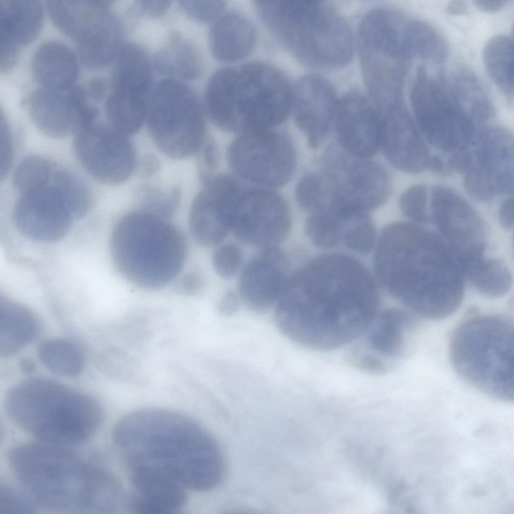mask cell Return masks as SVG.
<instances>
[{"label": "cell", "instance_id": "d6986e66", "mask_svg": "<svg viewBox=\"0 0 514 514\" xmlns=\"http://www.w3.org/2000/svg\"><path fill=\"white\" fill-rule=\"evenodd\" d=\"M242 189L232 179L219 177L209 182L193 201L189 216L191 234L204 247L218 246L230 232V221Z\"/></svg>", "mask_w": 514, "mask_h": 514}, {"label": "cell", "instance_id": "ee69618b", "mask_svg": "<svg viewBox=\"0 0 514 514\" xmlns=\"http://www.w3.org/2000/svg\"><path fill=\"white\" fill-rule=\"evenodd\" d=\"M427 202L426 188L423 185H416L403 193L400 204L402 210L408 217L417 222H424L429 217Z\"/></svg>", "mask_w": 514, "mask_h": 514}, {"label": "cell", "instance_id": "7bdbcfd3", "mask_svg": "<svg viewBox=\"0 0 514 514\" xmlns=\"http://www.w3.org/2000/svg\"><path fill=\"white\" fill-rule=\"evenodd\" d=\"M242 261V250L238 245L233 243L218 245L212 257L215 271L225 279H230L237 274Z\"/></svg>", "mask_w": 514, "mask_h": 514}, {"label": "cell", "instance_id": "52a82bcc", "mask_svg": "<svg viewBox=\"0 0 514 514\" xmlns=\"http://www.w3.org/2000/svg\"><path fill=\"white\" fill-rule=\"evenodd\" d=\"M110 246L113 264L122 277L150 290L173 282L188 253L182 230L168 218L145 210L131 212L117 222Z\"/></svg>", "mask_w": 514, "mask_h": 514}, {"label": "cell", "instance_id": "d6a6232c", "mask_svg": "<svg viewBox=\"0 0 514 514\" xmlns=\"http://www.w3.org/2000/svg\"><path fill=\"white\" fill-rule=\"evenodd\" d=\"M41 324L31 310L6 298L0 303V354L17 353L39 336Z\"/></svg>", "mask_w": 514, "mask_h": 514}, {"label": "cell", "instance_id": "7dc6e473", "mask_svg": "<svg viewBox=\"0 0 514 514\" xmlns=\"http://www.w3.org/2000/svg\"><path fill=\"white\" fill-rule=\"evenodd\" d=\"M316 175L309 174L304 176L299 182L296 197L301 207L313 210L322 205L323 186Z\"/></svg>", "mask_w": 514, "mask_h": 514}, {"label": "cell", "instance_id": "277c9868", "mask_svg": "<svg viewBox=\"0 0 514 514\" xmlns=\"http://www.w3.org/2000/svg\"><path fill=\"white\" fill-rule=\"evenodd\" d=\"M9 464L37 506L72 513H111L123 500L110 472L59 446L23 444L12 449Z\"/></svg>", "mask_w": 514, "mask_h": 514}, {"label": "cell", "instance_id": "8fae6325", "mask_svg": "<svg viewBox=\"0 0 514 514\" xmlns=\"http://www.w3.org/2000/svg\"><path fill=\"white\" fill-rule=\"evenodd\" d=\"M146 121L156 145L171 158H187L201 147L204 109L194 90L180 80L165 78L153 86Z\"/></svg>", "mask_w": 514, "mask_h": 514}, {"label": "cell", "instance_id": "4316f807", "mask_svg": "<svg viewBox=\"0 0 514 514\" xmlns=\"http://www.w3.org/2000/svg\"><path fill=\"white\" fill-rule=\"evenodd\" d=\"M110 2L49 0L46 7L54 25L77 44L94 35L111 12Z\"/></svg>", "mask_w": 514, "mask_h": 514}, {"label": "cell", "instance_id": "cb8c5ba5", "mask_svg": "<svg viewBox=\"0 0 514 514\" xmlns=\"http://www.w3.org/2000/svg\"><path fill=\"white\" fill-rule=\"evenodd\" d=\"M346 179L333 191L329 203L336 211L353 216L374 209L387 198L389 181L387 173L379 165L358 161L348 169Z\"/></svg>", "mask_w": 514, "mask_h": 514}, {"label": "cell", "instance_id": "74e56055", "mask_svg": "<svg viewBox=\"0 0 514 514\" xmlns=\"http://www.w3.org/2000/svg\"><path fill=\"white\" fill-rule=\"evenodd\" d=\"M172 50L160 52L156 60L157 69L160 72L175 74L185 79H193L200 72V58L193 46L186 42L174 40Z\"/></svg>", "mask_w": 514, "mask_h": 514}, {"label": "cell", "instance_id": "d4e9b609", "mask_svg": "<svg viewBox=\"0 0 514 514\" xmlns=\"http://www.w3.org/2000/svg\"><path fill=\"white\" fill-rule=\"evenodd\" d=\"M416 323L413 317L400 309H390L377 315L365 332L369 353L360 356L359 364L382 371L386 368L382 360L401 359L408 349Z\"/></svg>", "mask_w": 514, "mask_h": 514}, {"label": "cell", "instance_id": "603a6c76", "mask_svg": "<svg viewBox=\"0 0 514 514\" xmlns=\"http://www.w3.org/2000/svg\"><path fill=\"white\" fill-rule=\"evenodd\" d=\"M338 101L333 87L321 77L308 75L296 83L292 93L295 117L312 147H318L326 137Z\"/></svg>", "mask_w": 514, "mask_h": 514}, {"label": "cell", "instance_id": "680465c9", "mask_svg": "<svg viewBox=\"0 0 514 514\" xmlns=\"http://www.w3.org/2000/svg\"><path fill=\"white\" fill-rule=\"evenodd\" d=\"M20 367L23 371L29 372L33 371L34 368V363L33 361L28 358H24L21 361Z\"/></svg>", "mask_w": 514, "mask_h": 514}, {"label": "cell", "instance_id": "d590c367", "mask_svg": "<svg viewBox=\"0 0 514 514\" xmlns=\"http://www.w3.org/2000/svg\"><path fill=\"white\" fill-rule=\"evenodd\" d=\"M405 42L411 58L417 57L441 63L448 55V48L445 40L431 25L421 20L407 21Z\"/></svg>", "mask_w": 514, "mask_h": 514}, {"label": "cell", "instance_id": "44dd1931", "mask_svg": "<svg viewBox=\"0 0 514 514\" xmlns=\"http://www.w3.org/2000/svg\"><path fill=\"white\" fill-rule=\"evenodd\" d=\"M334 121L339 142L348 153L366 158L377 151L380 146L379 116L360 93L349 92L338 100Z\"/></svg>", "mask_w": 514, "mask_h": 514}, {"label": "cell", "instance_id": "7402d4cb", "mask_svg": "<svg viewBox=\"0 0 514 514\" xmlns=\"http://www.w3.org/2000/svg\"><path fill=\"white\" fill-rule=\"evenodd\" d=\"M378 113L380 146L389 162L408 173L423 171L429 155L405 104Z\"/></svg>", "mask_w": 514, "mask_h": 514}, {"label": "cell", "instance_id": "6f0895ef", "mask_svg": "<svg viewBox=\"0 0 514 514\" xmlns=\"http://www.w3.org/2000/svg\"><path fill=\"white\" fill-rule=\"evenodd\" d=\"M427 166L431 171L438 174H442L446 172L444 163L438 156H429Z\"/></svg>", "mask_w": 514, "mask_h": 514}, {"label": "cell", "instance_id": "8d00e7d4", "mask_svg": "<svg viewBox=\"0 0 514 514\" xmlns=\"http://www.w3.org/2000/svg\"><path fill=\"white\" fill-rule=\"evenodd\" d=\"M39 359L53 373L65 377L79 375L84 367L82 354L71 341L63 338L46 340L38 349Z\"/></svg>", "mask_w": 514, "mask_h": 514}, {"label": "cell", "instance_id": "ab89813d", "mask_svg": "<svg viewBox=\"0 0 514 514\" xmlns=\"http://www.w3.org/2000/svg\"><path fill=\"white\" fill-rule=\"evenodd\" d=\"M343 225L325 207H321L312 210L305 222V231L316 246L330 248L340 240Z\"/></svg>", "mask_w": 514, "mask_h": 514}, {"label": "cell", "instance_id": "4dcf8cb0", "mask_svg": "<svg viewBox=\"0 0 514 514\" xmlns=\"http://www.w3.org/2000/svg\"><path fill=\"white\" fill-rule=\"evenodd\" d=\"M112 92L149 97L152 86L150 63L144 50L128 43L122 45L114 61Z\"/></svg>", "mask_w": 514, "mask_h": 514}, {"label": "cell", "instance_id": "8992f818", "mask_svg": "<svg viewBox=\"0 0 514 514\" xmlns=\"http://www.w3.org/2000/svg\"><path fill=\"white\" fill-rule=\"evenodd\" d=\"M4 407L20 429L40 442L61 447L87 441L103 420L102 409L93 398L44 378H29L13 386Z\"/></svg>", "mask_w": 514, "mask_h": 514}, {"label": "cell", "instance_id": "c3c4849f", "mask_svg": "<svg viewBox=\"0 0 514 514\" xmlns=\"http://www.w3.org/2000/svg\"><path fill=\"white\" fill-rule=\"evenodd\" d=\"M184 13L192 19L206 23L217 19L224 3L220 1H179Z\"/></svg>", "mask_w": 514, "mask_h": 514}, {"label": "cell", "instance_id": "bcb514c9", "mask_svg": "<svg viewBox=\"0 0 514 514\" xmlns=\"http://www.w3.org/2000/svg\"><path fill=\"white\" fill-rule=\"evenodd\" d=\"M464 185L468 194L479 201H487L497 194L490 179L476 167L471 166L464 173Z\"/></svg>", "mask_w": 514, "mask_h": 514}, {"label": "cell", "instance_id": "ac0fdd59", "mask_svg": "<svg viewBox=\"0 0 514 514\" xmlns=\"http://www.w3.org/2000/svg\"><path fill=\"white\" fill-rule=\"evenodd\" d=\"M432 218L458 262L484 255L485 229L475 210L450 189L437 187L431 202Z\"/></svg>", "mask_w": 514, "mask_h": 514}, {"label": "cell", "instance_id": "5bb4252c", "mask_svg": "<svg viewBox=\"0 0 514 514\" xmlns=\"http://www.w3.org/2000/svg\"><path fill=\"white\" fill-rule=\"evenodd\" d=\"M78 208L53 174L42 187L22 194L14 208V220L29 238L53 242L65 237L74 222L83 217Z\"/></svg>", "mask_w": 514, "mask_h": 514}, {"label": "cell", "instance_id": "4fadbf2b", "mask_svg": "<svg viewBox=\"0 0 514 514\" xmlns=\"http://www.w3.org/2000/svg\"><path fill=\"white\" fill-rule=\"evenodd\" d=\"M228 156L231 167L239 176L266 187L285 184L295 163L291 144L270 130L242 133L230 147Z\"/></svg>", "mask_w": 514, "mask_h": 514}, {"label": "cell", "instance_id": "9a60e30c", "mask_svg": "<svg viewBox=\"0 0 514 514\" xmlns=\"http://www.w3.org/2000/svg\"><path fill=\"white\" fill-rule=\"evenodd\" d=\"M291 216L285 200L267 189L240 192L231 218L230 232L245 244L277 247L288 236Z\"/></svg>", "mask_w": 514, "mask_h": 514}, {"label": "cell", "instance_id": "f5cc1de1", "mask_svg": "<svg viewBox=\"0 0 514 514\" xmlns=\"http://www.w3.org/2000/svg\"><path fill=\"white\" fill-rule=\"evenodd\" d=\"M499 220L501 226L511 229L513 225V204L512 197L505 200L499 209Z\"/></svg>", "mask_w": 514, "mask_h": 514}, {"label": "cell", "instance_id": "f907efd6", "mask_svg": "<svg viewBox=\"0 0 514 514\" xmlns=\"http://www.w3.org/2000/svg\"><path fill=\"white\" fill-rule=\"evenodd\" d=\"M141 11L146 15L158 18L163 15L169 8L171 2L168 1H141Z\"/></svg>", "mask_w": 514, "mask_h": 514}, {"label": "cell", "instance_id": "7a4b0ae2", "mask_svg": "<svg viewBox=\"0 0 514 514\" xmlns=\"http://www.w3.org/2000/svg\"><path fill=\"white\" fill-rule=\"evenodd\" d=\"M373 263L383 288L421 317L445 319L463 300V273L454 255L441 238L425 228L402 222L388 225Z\"/></svg>", "mask_w": 514, "mask_h": 514}, {"label": "cell", "instance_id": "30bf717a", "mask_svg": "<svg viewBox=\"0 0 514 514\" xmlns=\"http://www.w3.org/2000/svg\"><path fill=\"white\" fill-rule=\"evenodd\" d=\"M279 41L303 64L322 69L347 65L353 39L345 20L330 6L303 0L289 9L278 28Z\"/></svg>", "mask_w": 514, "mask_h": 514}, {"label": "cell", "instance_id": "5b68a950", "mask_svg": "<svg viewBox=\"0 0 514 514\" xmlns=\"http://www.w3.org/2000/svg\"><path fill=\"white\" fill-rule=\"evenodd\" d=\"M292 93L279 70L252 62L216 72L206 87L205 108L215 125L226 131L270 130L287 117Z\"/></svg>", "mask_w": 514, "mask_h": 514}, {"label": "cell", "instance_id": "ba28073f", "mask_svg": "<svg viewBox=\"0 0 514 514\" xmlns=\"http://www.w3.org/2000/svg\"><path fill=\"white\" fill-rule=\"evenodd\" d=\"M451 363L466 383L491 398L513 401V324L508 317L478 314L457 326L449 345Z\"/></svg>", "mask_w": 514, "mask_h": 514}, {"label": "cell", "instance_id": "f35d334b", "mask_svg": "<svg viewBox=\"0 0 514 514\" xmlns=\"http://www.w3.org/2000/svg\"><path fill=\"white\" fill-rule=\"evenodd\" d=\"M468 276L480 292L491 297L503 296L512 284V276L508 268L495 260L486 259Z\"/></svg>", "mask_w": 514, "mask_h": 514}, {"label": "cell", "instance_id": "6da1fadb", "mask_svg": "<svg viewBox=\"0 0 514 514\" xmlns=\"http://www.w3.org/2000/svg\"><path fill=\"white\" fill-rule=\"evenodd\" d=\"M376 285L350 256L318 257L288 276L275 318L289 338L321 350L346 345L363 335L378 313Z\"/></svg>", "mask_w": 514, "mask_h": 514}, {"label": "cell", "instance_id": "f6af8a7d", "mask_svg": "<svg viewBox=\"0 0 514 514\" xmlns=\"http://www.w3.org/2000/svg\"><path fill=\"white\" fill-rule=\"evenodd\" d=\"M0 494L1 514L29 513L37 508L24 489L23 491L5 483L1 485Z\"/></svg>", "mask_w": 514, "mask_h": 514}, {"label": "cell", "instance_id": "e575fe53", "mask_svg": "<svg viewBox=\"0 0 514 514\" xmlns=\"http://www.w3.org/2000/svg\"><path fill=\"white\" fill-rule=\"evenodd\" d=\"M148 98L112 92L104 105L110 125L127 136L137 133L147 119Z\"/></svg>", "mask_w": 514, "mask_h": 514}, {"label": "cell", "instance_id": "f1b7e54d", "mask_svg": "<svg viewBox=\"0 0 514 514\" xmlns=\"http://www.w3.org/2000/svg\"><path fill=\"white\" fill-rule=\"evenodd\" d=\"M130 479L136 494L162 514L177 512L187 501V489L184 485L159 469L144 465L131 466Z\"/></svg>", "mask_w": 514, "mask_h": 514}, {"label": "cell", "instance_id": "83f0119b", "mask_svg": "<svg viewBox=\"0 0 514 514\" xmlns=\"http://www.w3.org/2000/svg\"><path fill=\"white\" fill-rule=\"evenodd\" d=\"M33 76L42 88L64 89L74 85L79 74L77 60L73 51L56 41L41 45L32 62Z\"/></svg>", "mask_w": 514, "mask_h": 514}, {"label": "cell", "instance_id": "db71d44e", "mask_svg": "<svg viewBox=\"0 0 514 514\" xmlns=\"http://www.w3.org/2000/svg\"><path fill=\"white\" fill-rule=\"evenodd\" d=\"M106 89V85L105 81L100 78H94L91 80L88 85V90L86 91L89 95L94 100L101 99L105 94Z\"/></svg>", "mask_w": 514, "mask_h": 514}, {"label": "cell", "instance_id": "2e32d148", "mask_svg": "<svg viewBox=\"0 0 514 514\" xmlns=\"http://www.w3.org/2000/svg\"><path fill=\"white\" fill-rule=\"evenodd\" d=\"M127 137L111 125L94 123L75 135L73 150L94 179L118 185L131 177L135 167L134 148Z\"/></svg>", "mask_w": 514, "mask_h": 514}, {"label": "cell", "instance_id": "836d02e7", "mask_svg": "<svg viewBox=\"0 0 514 514\" xmlns=\"http://www.w3.org/2000/svg\"><path fill=\"white\" fill-rule=\"evenodd\" d=\"M486 71L491 80L507 98L513 96V45L506 36L497 35L486 43L482 53Z\"/></svg>", "mask_w": 514, "mask_h": 514}, {"label": "cell", "instance_id": "681fc988", "mask_svg": "<svg viewBox=\"0 0 514 514\" xmlns=\"http://www.w3.org/2000/svg\"><path fill=\"white\" fill-rule=\"evenodd\" d=\"M1 176L5 177L9 171L13 158V149L10 127L5 117L1 118Z\"/></svg>", "mask_w": 514, "mask_h": 514}, {"label": "cell", "instance_id": "9c48e42d", "mask_svg": "<svg viewBox=\"0 0 514 514\" xmlns=\"http://www.w3.org/2000/svg\"><path fill=\"white\" fill-rule=\"evenodd\" d=\"M406 21L397 11L379 8L360 24L358 48L364 79L375 106L404 101V87L411 58L405 42Z\"/></svg>", "mask_w": 514, "mask_h": 514}, {"label": "cell", "instance_id": "ffe728a7", "mask_svg": "<svg viewBox=\"0 0 514 514\" xmlns=\"http://www.w3.org/2000/svg\"><path fill=\"white\" fill-rule=\"evenodd\" d=\"M288 268V256L281 249L263 248L241 271L238 284L240 299L254 311L270 309L282 293Z\"/></svg>", "mask_w": 514, "mask_h": 514}, {"label": "cell", "instance_id": "f546056e", "mask_svg": "<svg viewBox=\"0 0 514 514\" xmlns=\"http://www.w3.org/2000/svg\"><path fill=\"white\" fill-rule=\"evenodd\" d=\"M209 44L213 55L224 62L236 61L246 56L256 40L251 22L240 14L230 12L219 17L209 33Z\"/></svg>", "mask_w": 514, "mask_h": 514}, {"label": "cell", "instance_id": "7c38bea8", "mask_svg": "<svg viewBox=\"0 0 514 514\" xmlns=\"http://www.w3.org/2000/svg\"><path fill=\"white\" fill-rule=\"evenodd\" d=\"M410 97L419 128L432 146L453 153L469 147L475 124L453 94L431 77L424 66L417 69Z\"/></svg>", "mask_w": 514, "mask_h": 514}, {"label": "cell", "instance_id": "11a10c76", "mask_svg": "<svg viewBox=\"0 0 514 514\" xmlns=\"http://www.w3.org/2000/svg\"><path fill=\"white\" fill-rule=\"evenodd\" d=\"M474 6L481 11L495 13L501 10L506 5L507 1H474Z\"/></svg>", "mask_w": 514, "mask_h": 514}, {"label": "cell", "instance_id": "60d3db41", "mask_svg": "<svg viewBox=\"0 0 514 514\" xmlns=\"http://www.w3.org/2000/svg\"><path fill=\"white\" fill-rule=\"evenodd\" d=\"M54 167L47 160L32 156L24 159L16 167L13 183L22 194L42 187L51 180Z\"/></svg>", "mask_w": 514, "mask_h": 514}, {"label": "cell", "instance_id": "e0dca14e", "mask_svg": "<svg viewBox=\"0 0 514 514\" xmlns=\"http://www.w3.org/2000/svg\"><path fill=\"white\" fill-rule=\"evenodd\" d=\"M87 92L79 86L64 89L41 88L28 101V111L37 128L44 135L62 138L76 135L93 124L98 111L87 103Z\"/></svg>", "mask_w": 514, "mask_h": 514}, {"label": "cell", "instance_id": "1f68e13d", "mask_svg": "<svg viewBox=\"0 0 514 514\" xmlns=\"http://www.w3.org/2000/svg\"><path fill=\"white\" fill-rule=\"evenodd\" d=\"M43 16L38 1H1L0 44L17 47L29 43L40 31Z\"/></svg>", "mask_w": 514, "mask_h": 514}, {"label": "cell", "instance_id": "9f6ffc18", "mask_svg": "<svg viewBox=\"0 0 514 514\" xmlns=\"http://www.w3.org/2000/svg\"><path fill=\"white\" fill-rule=\"evenodd\" d=\"M467 11V5L463 1H451L446 5V11L451 15H463L465 14Z\"/></svg>", "mask_w": 514, "mask_h": 514}, {"label": "cell", "instance_id": "484cf974", "mask_svg": "<svg viewBox=\"0 0 514 514\" xmlns=\"http://www.w3.org/2000/svg\"><path fill=\"white\" fill-rule=\"evenodd\" d=\"M470 166L484 173L497 193L513 192V140L508 132L497 127L482 128L472 140Z\"/></svg>", "mask_w": 514, "mask_h": 514}, {"label": "cell", "instance_id": "3957f363", "mask_svg": "<svg viewBox=\"0 0 514 514\" xmlns=\"http://www.w3.org/2000/svg\"><path fill=\"white\" fill-rule=\"evenodd\" d=\"M113 442L130 467H153L170 475L186 489H212L223 478L224 458L212 436L178 413L145 409L120 419Z\"/></svg>", "mask_w": 514, "mask_h": 514}, {"label": "cell", "instance_id": "b9f144b4", "mask_svg": "<svg viewBox=\"0 0 514 514\" xmlns=\"http://www.w3.org/2000/svg\"><path fill=\"white\" fill-rule=\"evenodd\" d=\"M346 225L343 235L347 246L358 253H369L375 244V232L367 214L363 213L355 216Z\"/></svg>", "mask_w": 514, "mask_h": 514}, {"label": "cell", "instance_id": "816d5d0a", "mask_svg": "<svg viewBox=\"0 0 514 514\" xmlns=\"http://www.w3.org/2000/svg\"><path fill=\"white\" fill-rule=\"evenodd\" d=\"M240 299L239 294L237 295L233 291L226 292L219 302L218 307L219 312L224 315L234 313L238 308Z\"/></svg>", "mask_w": 514, "mask_h": 514}]
</instances>
